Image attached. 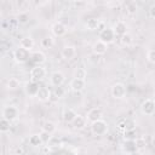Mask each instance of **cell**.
<instances>
[{"instance_id":"6","label":"cell","mask_w":155,"mask_h":155,"mask_svg":"<svg viewBox=\"0 0 155 155\" xmlns=\"http://www.w3.org/2000/svg\"><path fill=\"white\" fill-rule=\"evenodd\" d=\"M126 91H127V90H126V86H125L124 84L116 82V84H114V85L111 86L110 93H111L113 98H115V99H121V98L125 97Z\"/></svg>"},{"instance_id":"16","label":"cell","mask_w":155,"mask_h":155,"mask_svg":"<svg viewBox=\"0 0 155 155\" xmlns=\"http://www.w3.org/2000/svg\"><path fill=\"white\" fill-rule=\"evenodd\" d=\"M30 61L33 63H35V65H41L42 63H45L46 61V56L44 54V52L41 51H34L30 54Z\"/></svg>"},{"instance_id":"26","label":"cell","mask_w":155,"mask_h":155,"mask_svg":"<svg viewBox=\"0 0 155 155\" xmlns=\"http://www.w3.org/2000/svg\"><path fill=\"white\" fill-rule=\"evenodd\" d=\"M74 78L75 79H81V80H86V78H87V71H86V69L85 68H76L75 70H74Z\"/></svg>"},{"instance_id":"24","label":"cell","mask_w":155,"mask_h":155,"mask_svg":"<svg viewBox=\"0 0 155 155\" xmlns=\"http://www.w3.org/2000/svg\"><path fill=\"white\" fill-rule=\"evenodd\" d=\"M42 143H44V142H42L40 134L34 133V134H31V136L29 137V144L33 145V147H40V145H42Z\"/></svg>"},{"instance_id":"14","label":"cell","mask_w":155,"mask_h":155,"mask_svg":"<svg viewBox=\"0 0 155 155\" xmlns=\"http://www.w3.org/2000/svg\"><path fill=\"white\" fill-rule=\"evenodd\" d=\"M114 33H115V35L116 36H122V35H125V34H127V24L124 22V21H117L116 23H115V25H114Z\"/></svg>"},{"instance_id":"18","label":"cell","mask_w":155,"mask_h":155,"mask_svg":"<svg viewBox=\"0 0 155 155\" xmlns=\"http://www.w3.org/2000/svg\"><path fill=\"white\" fill-rule=\"evenodd\" d=\"M86 124H87V120H86V116H82V115H79L78 114V116L75 117V120L73 121V127L75 128V130H82L85 126H86Z\"/></svg>"},{"instance_id":"13","label":"cell","mask_w":155,"mask_h":155,"mask_svg":"<svg viewBox=\"0 0 155 155\" xmlns=\"http://www.w3.org/2000/svg\"><path fill=\"white\" fill-rule=\"evenodd\" d=\"M85 87H86V81L85 80L73 78V80L70 81V88L74 92H81V91L85 90Z\"/></svg>"},{"instance_id":"29","label":"cell","mask_w":155,"mask_h":155,"mask_svg":"<svg viewBox=\"0 0 155 155\" xmlns=\"http://www.w3.org/2000/svg\"><path fill=\"white\" fill-rule=\"evenodd\" d=\"M10 128H11V121L1 117V120H0V131L2 133H5V132H8Z\"/></svg>"},{"instance_id":"33","label":"cell","mask_w":155,"mask_h":155,"mask_svg":"<svg viewBox=\"0 0 155 155\" xmlns=\"http://www.w3.org/2000/svg\"><path fill=\"white\" fill-rule=\"evenodd\" d=\"M64 93H65V91H64V88H63L62 86L54 87V90H53V94H54V97H57V98H62V97L64 96Z\"/></svg>"},{"instance_id":"36","label":"cell","mask_w":155,"mask_h":155,"mask_svg":"<svg viewBox=\"0 0 155 155\" xmlns=\"http://www.w3.org/2000/svg\"><path fill=\"white\" fill-rule=\"evenodd\" d=\"M39 134H40V137H41V139H42L44 143L50 142V139H51V134H50V133H47V132H45V131H41Z\"/></svg>"},{"instance_id":"15","label":"cell","mask_w":155,"mask_h":155,"mask_svg":"<svg viewBox=\"0 0 155 155\" xmlns=\"http://www.w3.org/2000/svg\"><path fill=\"white\" fill-rule=\"evenodd\" d=\"M107 48H108V45L104 44V42H102L101 40H97V41L93 44V46H92V51H93V53L97 54V56L104 54V53L107 52Z\"/></svg>"},{"instance_id":"21","label":"cell","mask_w":155,"mask_h":155,"mask_svg":"<svg viewBox=\"0 0 155 155\" xmlns=\"http://www.w3.org/2000/svg\"><path fill=\"white\" fill-rule=\"evenodd\" d=\"M122 150L126 153V154H130V153H133L137 149V145H136V140H124L122 143Z\"/></svg>"},{"instance_id":"30","label":"cell","mask_w":155,"mask_h":155,"mask_svg":"<svg viewBox=\"0 0 155 155\" xmlns=\"http://www.w3.org/2000/svg\"><path fill=\"white\" fill-rule=\"evenodd\" d=\"M40 45H41V47H42V48H51V47L53 46V39H52V38H50V36L44 38V39L41 40Z\"/></svg>"},{"instance_id":"40","label":"cell","mask_w":155,"mask_h":155,"mask_svg":"<svg viewBox=\"0 0 155 155\" xmlns=\"http://www.w3.org/2000/svg\"><path fill=\"white\" fill-rule=\"evenodd\" d=\"M127 155H142L138 150H136V151H133V153H130V154H127Z\"/></svg>"},{"instance_id":"19","label":"cell","mask_w":155,"mask_h":155,"mask_svg":"<svg viewBox=\"0 0 155 155\" xmlns=\"http://www.w3.org/2000/svg\"><path fill=\"white\" fill-rule=\"evenodd\" d=\"M19 47H22V48H24V50H27V51H31V48L34 47V40H33V38L25 36V38L21 39V41H19Z\"/></svg>"},{"instance_id":"41","label":"cell","mask_w":155,"mask_h":155,"mask_svg":"<svg viewBox=\"0 0 155 155\" xmlns=\"http://www.w3.org/2000/svg\"><path fill=\"white\" fill-rule=\"evenodd\" d=\"M153 145H154V147H155V136H154V137H153Z\"/></svg>"},{"instance_id":"11","label":"cell","mask_w":155,"mask_h":155,"mask_svg":"<svg viewBox=\"0 0 155 155\" xmlns=\"http://www.w3.org/2000/svg\"><path fill=\"white\" fill-rule=\"evenodd\" d=\"M51 31H52V34H53L54 36L61 38V36H63V35L67 34V27H65V24L62 23V22H56V23L52 24Z\"/></svg>"},{"instance_id":"25","label":"cell","mask_w":155,"mask_h":155,"mask_svg":"<svg viewBox=\"0 0 155 155\" xmlns=\"http://www.w3.org/2000/svg\"><path fill=\"white\" fill-rule=\"evenodd\" d=\"M137 11H138V4H137L134 0L128 1V2L126 4V12H127L128 15H134Z\"/></svg>"},{"instance_id":"27","label":"cell","mask_w":155,"mask_h":155,"mask_svg":"<svg viewBox=\"0 0 155 155\" xmlns=\"http://www.w3.org/2000/svg\"><path fill=\"white\" fill-rule=\"evenodd\" d=\"M21 86V81L17 78H10L7 80V88L8 90H17Z\"/></svg>"},{"instance_id":"7","label":"cell","mask_w":155,"mask_h":155,"mask_svg":"<svg viewBox=\"0 0 155 155\" xmlns=\"http://www.w3.org/2000/svg\"><path fill=\"white\" fill-rule=\"evenodd\" d=\"M30 51H27L22 47H18L13 51V58L17 63H25L30 58Z\"/></svg>"},{"instance_id":"3","label":"cell","mask_w":155,"mask_h":155,"mask_svg":"<svg viewBox=\"0 0 155 155\" xmlns=\"http://www.w3.org/2000/svg\"><path fill=\"white\" fill-rule=\"evenodd\" d=\"M18 114H19V111L15 105H6V107H4L2 111H1L2 119H6L11 122L15 121L18 117Z\"/></svg>"},{"instance_id":"1","label":"cell","mask_w":155,"mask_h":155,"mask_svg":"<svg viewBox=\"0 0 155 155\" xmlns=\"http://www.w3.org/2000/svg\"><path fill=\"white\" fill-rule=\"evenodd\" d=\"M91 132L94 136H104L108 132V124L103 119L97 120L91 124Z\"/></svg>"},{"instance_id":"9","label":"cell","mask_w":155,"mask_h":155,"mask_svg":"<svg viewBox=\"0 0 155 155\" xmlns=\"http://www.w3.org/2000/svg\"><path fill=\"white\" fill-rule=\"evenodd\" d=\"M61 56L63 59L65 61H70L73 59L75 56H76V48L74 46H70V45H65L62 47L61 50Z\"/></svg>"},{"instance_id":"12","label":"cell","mask_w":155,"mask_h":155,"mask_svg":"<svg viewBox=\"0 0 155 155\" xmlns=\"http://www.w3.org/2000/svg\"><path fill=\"white\" fill-rule=\"evenodd\" d=\"M39 88H40L39 84L35 82V81H31V80L28 81V82L25 84V86H24L25 93H27L28 96H30V97H36V94H38V92H39Z\"/></svg>"},{"instance_id":"20","label":"cell","mask_w":155,"mask_h":155,"mask_svg":"<svg viewBox=\"0 0 155 155\" xmlns=\"http://www.w3.org/2000/svg\"><path fill=\"white\" fill-rule=\"evenodd\" d=\"M76 116H78V114L75 113V110H73L70 108L69 109H65L64 113H63V120L67 124H73V121L75 120Z\"/></svg>"},{"instance_id":"17","label":"cell","mask_w":155,"mask_h":155,"mask_svg":"<svg viewBox=\"0 0 155 155\" xmlns=\"http://www.w3.org/2000/svg\"><path fill=\"white\" fill-rule=\"evenodd\" d=\"M36 98H38L39 101H41V102L48 101V99L51 98V91H50V88L46 87V86H40L39 92H38V94H36Z\"/></svg>"},{"instance_id":"2","label":"cell","mask_w":155,"mask_h":155,"mask_svg":"<svg viewBox=\"0 0 155 155\" xmlns=\"http://www.w3.org/2000/svg\"><path fill=\"white\" fill-rule=\"evenodd\" d=\"M115 33H114V29L113 28H103L101 29L99 31V35H98V40H101L102 42L104 44H111L114 40H115Z\"/></svg>"},{"instance_id":"5","label":"cell","mask_w":155,"mask_h":155,"mask_svg":"<svg viewBox=\"0 0 155 155\" xmlns=\"http://www.w3.org/2000/svg\"><path fill=\"white\" fill-rule=\"evenodd\" d=\"M140 111L143 115L145 116H151L155 114V101L151 98L145 99L142 104H140Z\"/></svg>"},{"instance_id":"31","label":"cell","mask_w":155,"mask_h":155,"mask_svg":"<svg viewBox=\"0 0 155 155\" xmlns=\"http://www.w3.org/2000/svg\"><path fill=\"white\" fill-rule=\"evenodd\" d=\"M120 42H121L122 45H125V46H128V45L132 42V36L127 33V34H125V35H122V36L120 38Z\"/></svg>"},{"instance_id":"28","label":"cell","mask_w":155,"mask_h":155,"mask_svg":"<svg viewBox=\"0 0 155 155\" xmlns=\"http://www.w3.org/2000/svg\"><path fill=\"white\" fill-rule=\"evenodd\" d=\"M137 133L136 130H125L124 131V140H136Z\"/></svg>"},{"instance_id":"4","label":"cell","mask_w":155,"mask_h":155,"mask_svg":"<svg viewBox=\"0 0 155 155\" xmlns=\"http://www.w3.org/2000/svg\"><path fill=\"white\" fill-rule=\"evenodd\" d=\"M46 76V69L42 65H34L30 69V80L39 82L41 80H44V78Z\"/></svg>"},{"instance_id":"39","label":"cell","mask_w":155,"mask_h":155,"mask_svg":"<svg viewBox=\"0 0 155 155\" xmlns=\"http://www.w3.org/2000/svg\"><path fill=\"white\" fill-rule=\"evenodd\" d=\"M73 4H74L75 6H78V7H80V6H84L86 2H84V1H74Z\"/></svg>"},{"instance_id":"38","label":"cell","mask_w":155,"mask_h":155,"mask_svg":"<svg viewBox=\"0 0 155 155\" xmlns=\"http://www.w3.org/2000/svg\"><path fill=\"white\" fill-rule=\"evenodd\" d=\"M149 16L155 19V5L150 6V8H149Z\"/></svg>"},{"instance_id":"22","label":"cell","mask_w":155,"mask_h":155,"mask_svg":"<svg viewBox=\"0 0 155 155\" xmlns=\"http://www.w3.org/2000/svg\"><path fill=\"white\" fill-rule=\"evenodd\" d=\"M85 25H86L87 30H96V29H98V28H99L101 22H99V19H98V18L91 17V18H88V19L86 21Z\"/></svg>"},{"instance_id":"32","label":"cell","mask_w":155,"mask_h":155,"mask_svg":"<svg viewBox=\"0 0 155 155\" xmlns=\"http://www.w3.org/2000/svg\"><path fill=\"white\" fill-rule=\"evenodd\" d=\"M28 19H29V16H28L27 12H19V15H18V17H17V21H18L19 23L24 24V23L28 22Z\"/></svg>"},{"instance_id":"37","label":"cell","mask_w":155,"mask_h":155,"mask_svg":"<svg viewBox=\"0 0 155 155\" xmlns=\"http://www.w3.org/2000/svg\"><path fill=\"white\" fill-rule=\"evenodd\" d=\"M136 145H137V149H143L145 147V139L144 138H140V137H137Z\"/></svg>"},{"instance_id":"35","label":"cell","mask_w":155,"mask_h":155,"mask_svg":"<svg viewBox=\"0 0 155 155\" xmlns=\"http://www.w3.org/2000/svg\"><path fill=\"white\" fill-rule=\"evenodd\" d=\"M147 59H148L150 63L155 64V48L149 50V51L147 52Z\"/></svg>"},{"instance_id":"23","label":"cell","mask_w":155,"mask_h":155,"mask_svg":"<svg viewBox=\"0 0 155 155\" xmlns=\"http://www.w3.org/2000/svg\"><path fill=\"white\" fill-rule=\"evenodd\" d=\"M56 130H57V127H56V125H54L52 121H45V122L42 124V130H41V131H45V132L52 134V133L56 132Z\"/></svg>"},{"instance_id":"10","label":"cell","mask_w":155,"mask_h":155,"mask_svg":"<svg viewBox=\"0 0 155 155\" xmlns=\"http://www.w3.org/2000/svg\"><path fill=\"white\" fill-rule=\"evenodd\" d=\"M102 115H103V113H102V110L99 108H92V109H90L87 111L86 120H87V122L92 124V122H94L97 120H101L102 119Z\"/></svg>"},{"instance_id":"8","label":"cell","mask_w":155,"mask_h":155,"mask_svg":"<svg viewBox=\"0 0 155 155\" xmlns=\"http://www.w3.org/2000/svg\"><path fill=\"white\" fill-rule=\"evenodd\" d=\"M65 80V76L62 71H53L51 75H50V84L53 86V87H58V86H62L63 82Z\"/></svg>"},{"instance_id":"34","label":"cell","mask_w":155,"mask_h":155,"mask_svg":"<svg viewBox=\"0 0 155 155\" xmlns=\"http://www.w3.org/2000/svg\"><path fill=\"white\" fill-rule=\"evenodd\" d=\"M125 130H134L136 128V122L131 119H125Z\"/></svg>"}]
</instances>
